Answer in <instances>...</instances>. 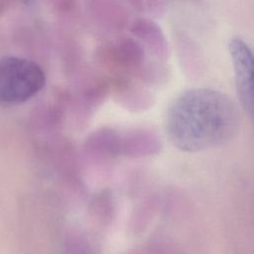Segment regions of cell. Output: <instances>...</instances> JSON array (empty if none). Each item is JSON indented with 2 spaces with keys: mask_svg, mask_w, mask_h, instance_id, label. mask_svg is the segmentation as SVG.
Wrapping results in <instances>:
<instances>
[{
  "mask_svg": "<svg viewBox=\"0 0 254 254\" xmlns=\"http://www.w3.org/2000/svg\"><path fill=\"white\" fill-rule=\"evenodd\" d=\"M46 83L43 68L20 57L0 58V102L19 104L35 96Z\"/></svg>",
  "mask_w": 254,
  "mask_h": 254,
  "instance_id": "7a4b0ae2",
  "label": "cell"
},
{
  "mask_svg": "<svg viewBox=\"0 0 254 254\" xmlns=\"http://www.w3.org/2000/svg\"><path fill=\"white\" fill-rule=\"evenodd\" d=\"M229 55L239 99L254 117V53L242 39L232 38Z\"/></svg>",
  "mask_w": 254,
  "mask_h": 254,
  "instance_id": "3957f363",
  "label": "cell"
},
{
  "mask_svg": "<svg viewBox=\"0 0 254 254\" xmlns=\"http://www.w3.org/2000/svg\"><path fill=\"white\" fill-rule=\"evenodd\" d=\"M237 115L235 104L225 94L210 88H191L170 106L167 132L177 148L201 151L228 140L237 125Z\"/></svg>",
  "mask_w": 254,
  "mask_h": 254,
  "instance_id": "6da1fadb",
  "label": "cell"
}]
</instances>
